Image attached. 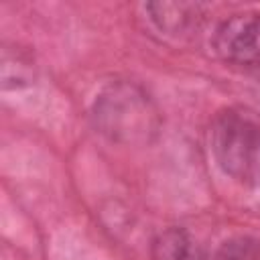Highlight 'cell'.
Returning <instances> with one entry per match:
<instances>
[{"mask_svg":"<svg viewBox=\"0 0 260 260\" xmlns=\"http://www.w3.org/2000/svg\"><path fill=\"white\" fill-rule=\"evenodd\" d=\"M211 142L228 175L246 185H260V122L248 112L228 110L217 116Z\"/></svg>","mask_w":260,"mask_h":260,"instance_id":"obj_1","label":"cell"},{"mask_svg":"<svg viewBox=\"0 0 260 260\" xmlns=\"http://www.w3.org/2000/svg\"><path fill=\"white\" fill-rule=\"evenodd\" d=\"M215 51L223 61L260 67V14H236L215 32Z\"/></svg>","mask_w":260,"mask_h":260,"instance_id":"obj_2","label":"cell"},{"mask_svg":"<svg viewBox=\"0 0 260 260\" xmlns=\"http://www.w3.org/2000/svg\"><path fill=\"white\" fill-rule=\"evenodd\" d=\"M154 260H207L203 250L191 240V236L179 228L165 230L152 244Z\"/></svg>","mask_w":260,"mask_h":260,"instance_id":"obj_3","label":"cell"},{"mask_svg":"<svg viewBox=\"0 0 260 260\" xmlns=\"http://www.w3.org/2000/svg\"><path fill=\"white\" fill-rule=\"evenodd\" d=\"M217 260H260V240L234 238L221 246Z\"/></svg>","mask_w":260,"mask_h":260,"instance_id":"obj_4","label":"cell"},{"mask_svg":"<svg viewBox=\"0 0 260 260\" xmlns=\"http://www.w3.org/2000/svg\"><path fill=\"white\" fill-rule=\"evenodd\" d=\"M256 87H258V95H260V67H258V75H256Z\"/></svg>","mask_w":260,"mask_h":260,"instance_id":"obj_5","label":"cell"}]
</instances>
